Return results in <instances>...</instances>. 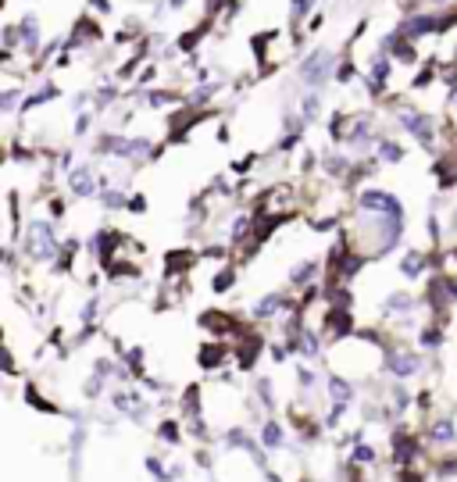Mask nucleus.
<instances>
[{
  "label": "nucleus",
  "instance_id": "obj_10",
  "mask_svg": "<svg viewBox=\"0 0 457 482\" xmlns=\"http://www.w3.org/2000/svg\"><path fill=\"white\" fill-rule=\"evenodd\" d=\"M308 8H311V0H293V18H297V15H304Z\"/></svg>",
  "mask_w": 457,
  "mask_h": 482
},
{
  "label": "nucleus",
  "instance_id": "obj_6",
  "mask_svg": "<svg viewBox=\"0 0 457 482\" xmlns=\"http://www.w3.org/2000/svg\"><path fill=\"white\" fill-rule=\"evenodd\" d=\"M414 368H418V357H397V361H393V372H397V375H414Z\"/></svg>",
  "mask_w": 457,
  "mask_h": 482
},
{
  "label": "nucleus",
  "instance_id": "obj_3",
  "mask_svg": "<svg viewBox=\"0 0 457 482\" xmlns=\"http://www.w3.org/2000/svg\"><path fill=\"white\" fill-rule=\"evenodd\" d=\"M361 204H364V207H372V211H386V215H400V204L393 200L389 193H364Z\"/></svg>",
  "mask_w": 457,
  "mask_h": 482
},
{
  "label": "nucleus",
  "instance_id": "obj_9",
  "mask_svg": "<svg viewBox=\"0 0 457 482\" xmlns=\"http://www.w3.org/2000/svg\"><path fill=\"white\" fill-rule=\"evenodd\" d=\"M382 158H389V161H400V158H404V150H400V146H393V143H386V146H382Z\"/></svg>",
  "mask_w": 457,
  "mask_h": 482
},
{
  "label": "nucleus",
  "instance_id": "obj_11",
  "mask_svg": "<svg viewBox=\"0 0 457 482\" xmlns=\"http://www.w3.org/2000/svg\"><path fill=\"white\" fill-rule=\"evenodd\" d=\"M104 204L107 207H121V193H104Z\"/></svg>",
  "mask_w": 457,
  "mask_h": 482
},
{
  "label": "nucleus",
  "instance_id": "obj_13",
  "mask_svg": "<svg viewBox=\"0 0 457 482\" xmlns=\"http://www.w3.org/2000/svg\"><path fill=\"white\" fill-rule=\"evenodd\" d=\"M372 458H375V454H372L368 446H361V450H357V461H372Z\"/></svg>",
  "mask_w": 457,
  "mask_h": 482
},
{
  "label": "nucleus",
  "instance_id": "obj_1",
  "mask_svg": "<svg viewBox=\"0 0 457 482\" xmlns=\"http://www.w3.org/2000/svg\"><path fill=\"white\" fill-rule=\"evenodd\" d=\"M397 118H400V126H404V129H411V133H414L425 146L433 143V122H429V114H421V111H400Z\"/></svg>",
  "mask_w": 457,
  "mask_h": 482
},
{
  "label": "nucleus",
  "instance_id": "obj_4",
  "mask_svg": "<svg viewBox=\"0 0 457 482\" xmlns=\"http://www.w3.org/2000/svg\"><path fill=\"white\" fill-rule=\"evenodd\" d=\"M22 40H25V47H29V50H36V47H40V29H36V18H25V25H22Z\"/></svg>",
  "mask_w": 457,
  "mask_h": 482
},
{
  "label": "nucleus",
  "instance_id": "obj_2",
  "mask_svg": "<svg viewBox=\"0 0 457 482\" xmlns=\"http://www.w3.org/2000/svg\"><path fill=\"white\" fill-rule=\"evenodd\" d=\"M329 68H332V57L325 54V50H318V54H311L308 61H304V79H308L311 86H322L325 79H329Z\"/></svg>",
  "mask_w": 457,
  "mask_h": 482
},
{
  "label": "nucleus",
  "instance_id": "obj_7",
  "mask_svg": "<svg viewBox=\"0 0 457 482\" xmlns=\"http://www.w3.org/2000/svg\"><path fill=\"white\" fill-rule=\"evenodd\" d=\"M332 397H336L340 404H347V400H350V386L340 382V379H332Z\"/></svg>",
  "mask_w": 457,
  "mask_h": 482
},
{
  "label": "nucleus",
  "instance_id": "obj_8",
  "mask_svg": "<svg viewBox=\"0 0 457 482\" xmlns=\"http://www.w3.org/2000/svg\"><path fill=\"white\" fill-rule=\"evenodd\" d=\"M264 443H271V446H279V443H283L279 425H264Z\"/></svg>",
  "mask_w": 457,
  "mask_h": 482
},
{
  "label": "nucleus",
  "instance_id": "obj_5",
  "mask_svg": "<svg viewBox=\"0 0 457 482\" xmlns=\"http://www.w3.org/2000/svg\"><path fill=\"white\" fill-rule=\"evenodd\" d=\"M72 186H75V193H89V190H93V175H89V168H79L75 175H72Z\"/></svg>",
  "mask_w": 457,
  "mask_h": 482
},
{
  "label": "nucleus",
  "instance_id": "obj_12",
  "mask_svg": "<svg viewBox=\"0 0 457 482\" xmlns=\"http://www.w3.org/2000/svg\"><path fill=\"white\" fill-rule=\"evenodd\" d=\"M229 286H232V272H229V276L222 272V276H218V283H215V289H229Z\"/></svg>",
  "mask_w": 457,
  "mask_h": 482
}]
</instances>
